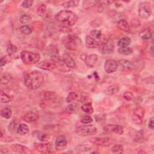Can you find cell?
<instances>
[{"label": "cell", "mask_w": 154, "mask_h": 154, "mask_svg": "<svg viewBox=\"0 0 154 154\" xmlns=\"http://www.w3.org/2000/svg\"><path fill=\"white\" fill-rule=\"evenodd\" d=\"M24 82L28 88L35 90L38 89L43 83L44 76L39 71H32L26 75Z\"/></svg>", "instance_id": "6da1fadb"}, {"label": "cell", "mask_w": 154, "mask_h": 154, "mask_svg": "<svg viewBox=\"0 0 154 154\" xmlns=\"http://www.w3.org/2000/svg\"><path fill=\"white\" fill-rule=\"evenodd\" d=\"M145 114V110L141 106H138L133 112L132 119L133 122L137 124H141Z\"/></svg>", "instance_id": "ba28073f"}, {"label": "cell", "mask_w": 154, "mask_h": 154, "mask_svg": "<svg viewBox=\"0 0 154 154\" xmlns=\"http://www.w3.org/2000/svg\"><path fill=\"white\" fill-rule=\"evenodd\" d=\"M11 79V76L7 72H5L2 75L1 82V84H8Z\"/></svg>", "instance_id": "e575fe53"}, {"label": "cell", "mask_w": 154, "mask_h": 154, "mask_svg": "<svg viewBox=\"0 0 154 154\" xmlns=\"http://www.w3.org/2000/svg\"><path fill=\"white\" fill-rule=\"evenodd\" d=\"M16 131L18 134L20 135H24L29 132V129L26 124L21 123L18 126Z\"/></svg>", "instance_id": "d4e9b609"}, {"label": "cell", "mask_w": 154, "mask_h": 154, "mask_svg": "<svg viewBox=\"0 0 154 154\" xmlns=\"http://www.w3.org/2000/svg\"><path fill=\"white\" fill-rule=\"evenodd\" d=\"M140 36L144 40H149L152 38V34L149 29H146L140 33Z\"/></svg>", "instance_id": "484cf974"}, {"label": "cell", "mask_w": 154, "mask_h": 154, "mask_svg": "<svg viewBox=\"0 0 154 154\" xmlns=\"http://www.w3.org/2000/svg\"><path fill=\"white\" fill-rule=\"evenodd\" d=\"M38 114L35 111H28L26 112L23 116V120L28 123L35 122L38 119Z\"/></svg>", "instance_id": "2e32d148"}, {"label": "cell", "mask_w": 154, "mask_h": 154, "mask_svg": "<svg viewBox=\"0 0 154 154\" xmlns=\"http://www.w3.org/2000/svg\"><path fill=\"white\" fill-rule=\"evenodd\" d=\"M79 4V1H68L64 2L62 4V6L64 7V8H72V7H75L78 6Z\"/></svg>", "instance_id": "836d02e7"}, {"label": "cell", "mask_w": 154, "mask_h": 154, "mask_svg": "<svg viewBox=\"0 0 154 154\" xmlns=\"http://www.w3.org/2000/svg\"><path fill=\"white\" fill-rule=\"evenodd\" d=\"M111 151L114 153L121 154L123 152V146L120 144H116L111 147Z\"/></svg>", "instance_id": "4dcf8cb0"}, {"label": "cell", "mask_w": 154, "mask_h": 154, "mask_svg": "<svg viewBox=\"0 0 154 154\" xmlns=\"http://www.w3.org/2000/svg\"><path fill=\"white\" fill-rule=\"evenodd\" d=\"M20 31L23 34L26 35H29L31 34L32 29V28L29 25H23L20 27Z\"/></svg>", "instance_id": "ab89813d"}, {"label": "cell", "mask_w": 154, "mask_h": 154, "mask_svg": "<svg viewBox=\"0 0 154 154\" xmlns=\"http://www.w3.org/2000/svg\"><path fill=\"white\" fill-rule=\"evenodd\" d=\"M0 98L1 103H8L12 100V97L11 96H8L2 90L0 91Z\"/></svg>", "instance_id": "1f68e13d"}, {"label": "cell", "mask_w": 154, "mask_h": 154, "mask_svg": "<svg viewBox=\"0 0 154 154\" xmlns=\"http://www.w3.org/2000/svg\"><path fill=\"white\" fill-rule=\"evenodd\" d=\"M98 56L96 54H90L85 58V62L86 64L90 68L93 67L97 62Z\"/></svg>", "instance_id": "e0dca14e"}, {"label": "cell", "mask_w": 154, "mask_h": 154, "mask_svg": "<svg viewBox=\"0 0 154 154\" xmlns=\"http://www.w3.org/2000/svg\"><path fill=\"white\" fill-rule=\"evenodd\" d=\"M81 122L84 124H88L93 122V119L91 118V117L89 116H85L81 119Z\"/></svg>", "instance_id": "f6af8a7d"}, {"label": "cell", "mask_w": 154, "mask_h": 154, "mask_svg": "<svg viewBox=\"0 0 154 154\" xmlns=\"http://www.w3.org/2000/svg\"><path fill=\"white\" fill-rule=\"evenodd\" d=\"M103 130L107 132H114L120 135L123 133V127L120 125H116V124L105 125L103 127Z\"/></svg>", "instance_id": "7c38bea8"}, {"label": "cell", "mask_w": 154, "mask_h": 154, "mask_svg": "<svg viewBox=\"0 0 154 154\" xmlns=\"http://www.w3.org/2000/svg\"><path fill=\"white\" fill-rule=\"evenodd\" d=\"M67 139L64 135H59L56 138L55 144L57 150H63L67 146Z\"/></svg>", "instance_id": "9a60e30c"}, {"label": "cell", "mask_w": 154, "mask_h": 154, "mask_svg": "<svg viewBox=\"0 0 154 154\" xmlns=\"http://www.w3.org/2000/svg\"><path fill=\"white\" fill-rule=\"evenodd\" d=\"M8 58H7V57L6 56L2 57L1 59V61H0V66H1V67H2V66H5L7 64V63L8 62Z\"/></svg>", "instance_id": "7dc6e473"}, {"label": "cell", "mask_w": 154, "mask_h": 154, "mask_svg": "<svg viewBox=\"0 0 154 154\" xmlns=\"http://www.w3.org/2000/svg\"><path fill=\"white\" fill-rule=\"evenodd\" d=\"M46 11V7L45 4L40 5L37 9V14L40 16H43Z\"/></svg>", "instance_id": "b9f144b4"}, {"label": "cell", "mask_w": 154, "mask_h": 154, "mask_svg": "<svg viewBox=\"0 0 154 154\" xmlns=\"http://www.w3.org/2000/svg\"><path fill=\"white\" fill-rule=\"evenodd\" d=\"M119 90V87L117 84H113L109 87H108L107 89V93L108 94H113L116 93Z\"/></svg>", "instance_id": "74e56055"}, {"label": "cell", "mask_w": 154, "mask_h": 154, "mask_svg": "<svg viewBox=\"0 0 154 154\" xmlns=\"http://www.w3.org/2000/svg\"><path fill=\"white\" fill-rule=\"evenodd\" d=\"M66 110L70 114L76 113L79 110V104L76 103H71L67 106Z\"/></svg>", "instance_id": "603a6c76"}, {"label": "cell", "mask_w": 154, "mask_h": 154, "mask_svg": "<svg viewBox=\"0 0 154 154\" xmlns=\"http://www.w3.org/2000/svg\"><path fill=\"white\" fill-rule=\"evenodd\" d=\"M123 97L127 100H132L134 98V96L132 93L130 91H126L123 93Z\"/></svg>", "instance_id": "ee69618b"}, {"label": "cell", "mask_w": 154, "mask_h": 154, "mask_svg": "<svg viewBox=\"0 0 154 154\" xmlns=\"http://www.w3.org/2000/svg\"><path fill=\"white\" fill-rule=\"evenodd\" d=\"M114 49V43L112 38H108L103 45L102 48V53L103 54H111Z\"/></svg>", "instance_id": "4fadbf2b"}, {"label": "cell", "mask_w": 154, "mask_h": 154, "mask_svg": "<svg viewBox=\"0 0 154 154\" xmlns=\"http://www.w3.org/2000/svg\"><path fill=\"white\" fill-rule=\"evenodd\" d=\"M153 45L151 46L150 48V54L152 56H153Z\"/></svg>", "instance_id": "681fc988"}, {"label": "cell", "mask_w": 154, "mask_h": 154, "mask_svg": "<svg viewBox=\"0 0 154 154\" xmlns=\"http://www.w3.org/2000/svg\"><path fill=\"white\" fill-rule=\"evenodd\" d=\"M31 20V17L30 16L27 15V14H23L22 16H20V17L19 18V21L20 22V23H23V24H25L28 23L29 22H30Z\"/></svg>", "instance_id": "60d3db41"}, {"label": "cell", "mask_w": 154, "mask_h": 154, "mask_svg": "<svg viewBox=\"0 0 154 154\" xmlns=\"http://www.w3.org/2000/svg\"><path fill=\"white\" fill-rule=\"evenodd\" d=\"M131 43V39L129 37H124L119 40L117 42L118 46L121 47H126L128 46Z\"/></svg>", "instance_id": "cb8c5ba5"}, {"label": "cell", "mask_w": 154, "mask_h": 154, "mask_svg": "<svg viewBox=\"0 0 154 154\" xmlns=\"http://www.w3.org/2000/svg\"><path fill=\"white\" fill-rule=\"evenodd\" d=\"M63 43L67 49L69 50H76L81 42L78 36L70 34L64 37Z\"/></svg>", "instance_id": "277c9868"}, {"label": "cell", "mask_w": 154, "mask_h": 154, "mask_svg": "<svg viewBox=\"0 0 154 154\" xmlns=\"http://www.w3.org/2000/svg\"><path fill=\"white\" fill-rule=\"evenodd\" d=\"M22 61L26 64H33L38 62L40 58V54L28 51H23L20 54Z\"/></svg>", "instance_id": "3957f363"}, {"label": "cell", "mask_w": 154, "mask_h": 154, "mask_svg": "<svg viewBox=\"0 0 154 154\" xmlns=\"http://www.w3.org/2000/svg\"><path fill=\"white\" fill-rule=\"evenodd\" d=\"M138 14L143 19H148L152 14L150 4L148 2H142L139 5Z\"/></svg>", "instance_id": "8992f818"}, {"label": "cell", "mask_w": 154, "mask_h": 154, "mask_svg": "<svg viewBox=\"0 0 154 154\" xmlns=\"http://www.w3.org/2000/svg\"><path fill=\"white\" fill-rule=\"evenodd\" d=\"M118 68L117 62L112 59H108L106 60L104 64L105 71L108 73H111L117 70Z\"/></svg>", "instance_id": "8fae6325"}, {"label": "cell", "mask_w": 154, "mask_h": 154, "mask_svg": "<svg viewBox=\"0 0 154 154\" xmlns=\"http://www.w3.org/2000/svg\"><path fill=\"white\" fill-rule=\"evenodd\" d=\"M118 66L124 71H131L134 69L135 66L131 61L127 60H120L117 62Z\"/></svg>", "instance_id": "5bb4252c"}, {"label": "cell", "mask_w": 154, "mask_h": 154, "mask_svg": "<svg viewBox=\"0 0 154 154\" xmlns=\"http://www.w3.org/2000/svg\"><path fill=\"white\" fill-rule=\"evenodd\" d=\"M57 94L52 91H46L43 95V102L45 104L52 105L56 102L57 100Z\"/></svg>", "instance_id": "30bf717a"}, {"label": "cell", "mask_w": 154, "mask_h": 154, "mask_svg": "<svg viewBox=\"0 0 154 154\" xmlns=\"http://www.w3.org/2000/svg\"><path fill=\"white\" fill-rule=\"evenodd\" d=\"M101 31L99 30H97V29H94V30H92L91 31H90V37H91L92 38L98 41L100 39L101 37Z\"/></svg>", "instance_id": "d6a6232c"}, {"label": "cell", "mask_w": 154, "mask_h": 154, "mask_svg": "<svg viewBox=\"0 0 154 154\" xmlns=\"http://www.w3.org/2000/svg\"><path fill=\"white\" fill-rule=\"evenodd\" d=\"M11 114H12L11 109L8 107L3 108L1 111V116L5 119H10L11 116Z\"/></svg>", "instance_id": "f1b7e54d"}, {"label": "cell", "mask_w": 154, "mask_h": 154, "mask_svg": "<svg viewBox=\"0 0 154 154\" xmlns=\"http://www.w3.org/2000/svg\"><path fill=\"white\" fill-rule=\"evenodd\" d=\"M62 60L64 64L70 69H75L76 67V63L74 61V60L69 55L67 54H65L62 57Z\"/></svg>", "instance_id": "ac0fdd59"}, {"label": "cell", "mask_w": 154, "mask_h": 154, "mask_svg": "<svg viewBox=\"0 0 154 154\" xmlns=\"http://www.w3.org/2000/svg\"><path fill=\"white\" fill-rule=\"evenodd\" d=\"M117 25L119 28L125 32H128L130 30L129 24L125 19H122L117 22Z\"/></svg>", "instance_id": "7402d4cb"}, {"label": "cell", "mask_w": 154, "mask_h": 154, "mask_svg": "<svg viewBox=\"0 0 154 154\" xmlns=\"http://www.w3.org/2000/svg\"><path fill=\"white\" fill-rule=\"evenodd\" d=\"M81 109L85 113L91 114L93 112V108L92 106V104L90 102H87L83 104L81 106Z\"/></svg>", "instance_id": "f546056e"}, {"label": "cell", "mask_w": 154, "mask_h": 154, "mask_svg": "<svg viewBox=\"0 0 154 154\" xmlns=\"http://www.w3.org/2000/svg\"><path fill=\"white\" fill-rule=\"evenodd\" d=\"M33 3V1L32 0H26L22 2V6L24 8H29L30 7Z\"/></svg>", "instance_id": "bcb514c9"}, {"label": "cell", "mask_w": 154, "mask_h": 154, "mask_svg": "<svg viewBox=\"0 0 154 154\" xmlns=\"http://www.w3.org/2000/svg\"><path fill=\"white\" fill-rule=\"evenodd\" d=\"M11 147L12 150L17 153H31L30 150L27 147L20 144H13L11 145Z\"/></svg>", "instance_id": "d6986e66"}, {"label": "cell", "mask_w": 154, "mask_h": 154, "mask_svg": "<svg viewBox=\"0 0 154 154\" xmlns=\"http://www.w3.org/2000/svg\"><path fill=\"white\" fill-rule=\"evenodd\" d=\"M78 94L76 92H70L66 99V102L68 103L72 102L77 99Z\"/></svg>", "instance_id": "f35d334b"}, {"label": "cell", "mask_w": 154, "mask_h": 154, "mask_svg": "<svg viewBox=\"0 0 154 154\" xmlns=\"http://www.w3.org/2000/svg\"><path fill=\"white\" fill-rule=\"evenodd\" d=\"M90 141L98 146H109L112 144L114 143V139L111 137H94L90 140Z\"/></svg>", "instance_id": "52a82bcc"}, {"label": "cell", "mask_w": 154, "mask_h": 154, "mask_svg": "<svg viewBox=\"0 0 154 154\" xmlns=\"http://www.w3.org/2000/svg\"><path fill=\"white\" fill-rule=\"evenodd\" d=\"M85 43H86V46L88 48H92V49L97 48L100 45L99 41H97V40L92 38L89 35L87 36V37H86Z\"/></svg>", "instance_id": "44dd1931"}, {"label": "cell", "mask_w": 154, "mask_h": 154, "mask_svg": "<svg viewBox=\"0 0 154 154\" xmlns=\"http://www.w3.org/2000/svg\"><path fill=\"white\" fill-rule=\"evenodd\" d=\"M91 149V146H90L88 144H79L75 147V150L77 151H79V152L88 151Z\"/></svg>", "instance_id": "d590c367"}, {"label": "cell", "mask_w": 154, "mask_h": 154, "mask_svg": "<svg viewBox=\"0 0 154 154\" xmlns=\"http://www.w3.org/2000/svg\"><path fill=\"white\" fill-rule=\"evenodd\" d=\"M17 47L15 45H14L13 44H11V43L8 45V46L7 48V49H6L7 53L10 55H13L14 53H16L17 52Z\"/></svg>", "instance_id": "8d00e7d4"}, {"label": "cell", "mask_w": 154, "mask_h": 154, "mask_svg": "<svg viewBox=\"0 0 154 154\" xmlns=\"http://www.w3.org/2000/svg\"><path fill=\"white\" fill-rule=\"evenodd\" d=\"M56 17L60 22L67 26H73L78 20L77 16L72 11L67 10L59 11Z\"/></svg>", "instance_id": "7a4b0ae2"}, {"label": "cell", "mask_w": 154, "mask_h": 154, "mask_svg": "<svg viewBox=\"0 0 154 154\" xmlns=\"http://www.w3.org/2000/svg\"><path fill=\"white\" fill-rule=\"evenodd\" d=\"M148 126L150 129H152V130L153 129V117H151L150 119L149 123H148Z\"/></svg>", "instance_id": "c3c4849f"}, {"label": "cell", "mask_w": 154, "mask_h": 154, "mask_svg": "<svg viewBox=\"0 0 154 154\" xmlns=\"http://www.w3.org/2000/svg\"><path fill=\"white\" fill-rule=\"evenodd\" d=\"M97 132V128L91 125L79 126L75 129V132L79 136L88 137L95 135Z\"/></svg>", "instance_id": "5b68a950"}, {"label": "cell", "mask_w": 154, "mask_h": 154, "mask_svg": "<svg viewBox=\"0 0 154 154\" xmlns=\"http://www.w3.org/2000/svg\"><path fill=\"white\" fill-rule=\"evenodd\" d=\"M34 146H35V148L39 152H45L46 151L47 152H51L50 150H51V146L49 144H48V143H35Z\"/></svg>", "instance_id": "ffe728a7"}, {"label": "cell", "mask_w": 154, "mask_h": 154, "mask_svg": "<svg viewBox=\"0 0 154 154\" xmlns=\"http://www.w3.org/2000/svg\"><path fill=\"white\" fill-rule=\"evenodd\" d=\"M97 2V1H84L83 2V7L85 8H88L92 6H94Z\"/></svg>", "instance_id": "7bdbcfd3"}, {"label": "cell", "mask_w": 154, "mask_h": 154, "mask_svg": "<svg viewBox=\"0 0 154 154\" xmlns=\"http://www.w3.org/2000/svg\"><path fill=\"white\" fill-rule=\"evenodd\" d=\"M37 67L45 70H52L57 67L55 63L51 59L45 60L38 63V64H37Z\"/></svg>", "instance_id": "9c48e42d"}, {"label": "cell", "mask_w": 154, "mask_h": 154, "mask_svg": "<svg viewBox=\"0 0 154 154\" xmlns=\"http://www.w3.org/2000/svg\"><path fill=\"white\" fill-rule=\"evenodd\" d=\"M36 137L40 141H42V142H46L50 138L49 135L43 132H37L36 134Z\"/></svg>", "instance_id": "4316f807"}, {"label": "cell", "mask_w": 154, "mask_h": 154, "mask_svg": "<svg viewBox=\"0 0 154 154\" xmlns=\"http://www.w3.org/2000/svg\"><path fill=\"white\" fill-rule=\"evenodd\" d=\"M118 52L119 54L123 55H129L131 54L133 52V49L131 47H121L118 49Z\"/></svg>", "instance_id": "83f0119b"}]
</instances>
